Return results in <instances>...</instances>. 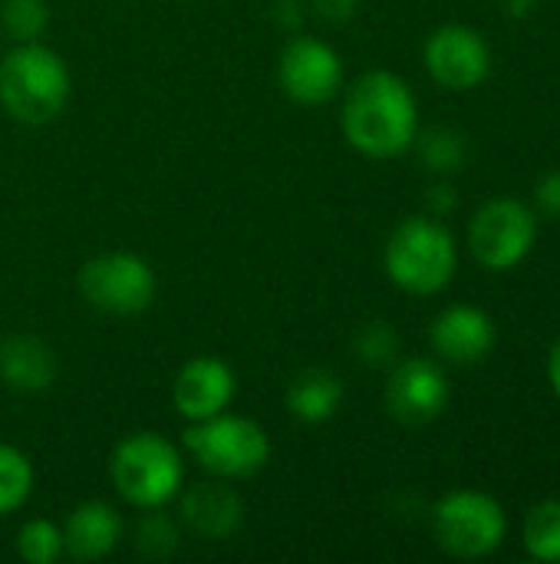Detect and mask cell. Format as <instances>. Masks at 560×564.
<instances>
[{
	"mask_svg": "<svg viewBox=\"0 0 560 564\" xmlns=\"http://www.w3.org/2000/svg\"><path fill=\"white\" fill-rule=\"evenodd\" d=\"M340 126L360 155L396 159L416 142L419 102L403 76L389 69H370L350 83Z\"/></svg>",
	"mask_w": 560,
	"mask_h": 564,
	"instance_id": "6da1fadb",
	"label": "cell"
},
{
	"mask_svg": "<svg viewBox=\"0 0 560 564\" xmlns=\"http://www.w3.org/2000/svg\"><path fill=\"white\" fill-rule=\"evenodd\" d=\"M69 69L50 46L13 43L0 59V109L23 126L53 122L69 102Z\"/></svg>",
	"mask_w": 560,
	"mask_h": 564,
	"instance_id": "7a4b0ae2",
	"label": "cell"
},
{
	"mask_svg": "<svg viewBox=\"0 0 560 564\" xmlns=\"http://www.w3.org/2000/svg\"><path fill=\"white\" fill-rule=\"evenodd\" d=\"M383 264L399 291L429 297L449 288L459 268V248L452 231L439 218L413 215L393 228L383 251Z\"/></svg>",
	"mask_w": 560,
	"mask_h": 564,
	"instance_id": "3957f363",
	"label": "cell"
},
{
	"mask_svg": "<svg viewBox=\"0 0 560 564\" xmlns=\"http://www.w3.org/2000/svg\"><path fill=\"white\" fill-rule=\"evenodd\" d=\"M116 492L135 509H165L185 489V459L165 436L142 430L125 436L109 463Z\"/></svg>",
	"mask_w": 560,
	"mask_h": 564,
	"instance_id": "277c9868",
	"label": "cell"
},
{
	"mask_svg": "<svg viewBox=\"0 0 560 564\" xmlns=\"http://www.w3.org/2000/svg\"><path fill=\"white\" fill-rule=\"evenodd\" d=\"M185 449L205 473L224 482L251 479L271 463V436L264 426L228 410L195 420L185 430Z\"/></svg>",
	"mask_w": 560,
	"mask_h": 564,
	"instance_id": "5b68a950",
	"label": "cell"
},
{
	"mask_svg": "<svg viewBox=\"0 0 560 564\" xmlns=\"http://www.w3.org/2000/svg\"><path fill=\"white\" fill-rule=\"evenodd\" d=\"M432 535L446 555L459 562H475L502 549L508 535V519L502 502L488 492L455 489L442 496L432 509Z\"/></svg>",
	"mask_w": 560,
	"mask_h": 564,
	"instance_id": "8992f818",
	"label": "cell"
},
{
	"mask_svg": "<svg viewBox=\"0 0 560 564\" xmlns=\"http://www.w3.org/2000/svg\"><path fill=\"white\" fill-rule=\"evenodd\" d=\"M158 278L132 251H106L79 268V294L89 307L112 317H132L152 307Z\"/></svg>",
	"mask_w": 560,
	"mask_h": 564,
	"instance_id": "52a82bcc",
	"label": "cell"
},
{
	"mask_svg": "<svg viewBox=\"0 0 560 564\" xmlns=\"http://www.w3.org/2000/svg\"><path fill=\"white\" fill-rule=\"evenodd\" d=\"M538 241V215L518 198H488L469 221V251L488 271L518 268Z\"/></svg>",
	"mask_w": 560,
	"mask_h": 564,
	"instance_id": "ba28073f",
	"label": "cell"
},
{
	"mask_svg": "<svg viewBox=\"0 0 560 564\" xmlns=\"http://www.w3.org/2000/svg\"><path fill=\"white\" fill-rule=\"evenodd\" d=\"M277 83L300 106L330 102L343 89V59L317 36H290L277 56Z\"/></svg>",
	"mask_w": 560,
	"mask_h": 564,
	"instance_id": "9c48e42d",
	"label": "cell"
},
{
	"mask_svg": "<svg viewBox=\"0 0 560 564\" xmlns=\"http://www.w3.org/2000/svg\"><path fill=\"white\" fill-rule=\"evenodd\" d=\"M422 56H426L429 76L442 89H452V93L475 89L492 73V50H488L485 36L465 23H446V26L432 30Z\"/></svg>",
	"mask_w": 560,
	"mask_h": 564,
	"instance_id": "30bf717a",
	"label": "cell"
},
{
	"mask_svg": "<svg viewBox=\"0 0 560 564\" xmlns=\"http://www.w3.org/2000/svg\"><path fill=\"white\" fill-rule=\"evenodd\" d=\"M449 377L429 357L399 360L386 380V410L406 426H426L449 406Z\"/></svg>",
	"mask_w": 560,
	"mask_h": 564,
	"instance_id": "8fae6325",
	"label": "cell"
},
{
	"mask_svg": "<svg viewBox=\"0 0 560 564\" xmlns=\"http://www.w3.org/2000/svg\"><path fill=\"white\" fill-rule=\"evenodd\" d=\"M238 390L234 370L218 360V357H191L178 373H175V387H172V400L175 410L185 420H208L221 410L231 406Z\"/></svg>",
	"mask_w": 560,
	"mask_h": 564,
	"instance_id": "7c38bea8",
	"label": "cell"
},
{
	"mask_svg": "<svg viewBox=\"0 0 560 564\" xmlns=\"http://www.w3.org/2000/svg\"><path fill=\"white\" fill-rule=\"evenodd\" d=\"M429 344L432 350L449 360V364H479L492 354L495 347V324L482 307L472 304H452L446 307L432 327H429Z\"/></svg>",
	"mask_w": 560,
	"mask_h": 564,
	"instance_id": "4fadbf2b",
	"label": "cell"
},
{
	"mask_svg": "<svg viewBox=\"0 0 560 564\" xmlns=\"http://www.w3.org/2000/svg\"><path fill=\"white\" fill-rule=\"evenodd\" d=\"M182 496V522L198 535V539H231L241 522H244V499L224 486V479L215 476V482H195Z\"/></svg>",
	"mask_w": 560,
	"mask_h": 564,
	"instance_id": "5bb4252c",
	"label": "cell"
},
{
	"mask_svg": "<svg viewBox=\"0 0 560 564\" xmlns=\"http://www.w3.org/2000/svg\"><path fill=\"white\" fill-rule=\"evenodd\" d=\"M63 542L73 562H102L122 542V519L109 502H83L69 512L63 525Z\"/></svg>",
	"mask_w": 560,
	"mask_h": 564,
	"instance_id": "9a60e30c",
	"label": "cell"
},
{
	"mask_svg": "<svg viewBox=\"0 0 560 564\" xmlns=\"http://www.w3.org/2000/svg\"><path fill=\"white\" fill-rule=\"evenodd\" d=\"M56 380V354L33 334H7L0 340V383L17 393H43Z\"/></svg>",
	"mask_w": 560,
	"mask_h": 564,
	"instance_id": "2e32d148",
	"label": "cell"
},
{
	"mask_svg": "<svg viewBox=\"0 0 560 564\" xmlns=\"http://www.w3.org/2000/svg\"><path fill=\"white\" fill-rule=\"evenodd\" d=\"M343 397H347L343 380L333 370L310 367V370H300L287 383L284 406H287L290 416H297L304 423H327V420H333L340 413Z\"/></svg>",
	"mask_w": 560,
	"mask_h": 564,
	"instance_id": "e0dca14e",
	"label": "cell"
},
{
	"mask_svg": "<svg viewBox=\"0 0 560 564\" xmlns=\"http://www.w3.org/2000/svg\"><path fill=\"white\" fill-rule=\"evenodd\" d=\"M416 152H419V162L436 172V175H452L465 165L469 159V145H465V135L449 129V126H432L426 132H416Z\"/></svg>",
	"mask_w": 560,
	"mask_h": 564,
	"instance_id": "ac0fdd59",
	"label": "cell"
},
{
	"mask_svg": "<svg viewBox=\"0 0 560 564\" xmlns=\"http://www.w3.org/2000/svg\"><path fill=\"white\" fill-rule=\"evenodd\" d=\"M525 552L535 562H560V499L531 506L525 519Z\"/></svg>",
	"mask_w": 560,
	"mask_h": 564,
	"instance_id": "d6986e66",
	"label": "cell"
},
{
	"mask_svg": "<svg viewBox=\"0 0 560 564\" xmlns=\"http://www.w3.org/2000/svg\"><path fill=\"white\" fill-rule=\"evenodd\" d=\"M33 463L17 449L0 443V519L17 512L33 492Z\"/></svg>",
	"mask_w": 560,
	"mask_h": 564,
	"instance_id": "ffe728a7",
	"label": "cell"
},
{
	"mask_svg": "<svg viewBox=\"0 0 560 564\" xmlns=\"http://www.w3.org/2000/svg\"><path fill=\"white\" fill-rule=\"evenodd\" d=\"M50 26L46 0H3L0 3V30L13 43H36Z\"/></svg>",
	"mask_w": 560,
	"mask_h": 564,
	"instance_id": "44dd1931",
	"label": "cell"
},
{
	"mask_svg": "<svg viewBox=\"0 0 560 564\" xmlns=\"http://www.w3.org/2000/svg\"><path fill=\"white\" fill-rule=\"evenodd\" d=\"M17 555L26 564H53L66 555L63 542V525L50 519H30L17 532Z\"/></svg>",
	"mask_w": 560,
	"mask_h": 564,
	"instance_id": "7402d4cb",
	"label": "cell"
},
{
	"mask_svg": "<svg viewBox=\"0 0 560 564\" xmlns=\"http://www.w3.org/2000/svg\"><path fill=\"white\" fill-rule=\"evenodd\" d=\"M178 525L172 516H165L162 509H142V519L135 522V549L142 558H168L178 549Z\"/></svg>",
	"mask_w": 560,
	"mask_h": 564,
	"instance_id": "603a6c76",
	"label": "cell"
},
{
	"mask_svg": "<svg viewBox=\"0 0 560 564\" xmlns=\"http://www.w3.org/2000/svg\"><path fill=\"white\" fill-rule=\"evenodd\" d=\"M353 350H356V360L366 367H389L399 357V334L393 330V324L373 321V324L360 327Z\"/></svg>",
	"mask_w": 560,
	"mask_h": 564,
	"instance_id": "cb8c5ba5",
	"label": "cell"
},
{
	"mask_svg": "<svg viewBox=\"0 0 560 564\" xmlns=\"http://www.w3.org/2000/svg\"><path fill=\"white\" fill-rule=\"evenodd\" d=\"M535 202L545 215L560 218V169L558 172H548L538 185H535Z\"/></svg>",
	"mask_w": 560,
	"mask_h": 564,
	"instance_id": "d4e9b609",
	"label": "cell"
},
{
	"mask_svg": "<svg viewBox=\"0 0 560 564\" xmlns=\"http://www.w3.org/2000/svg\"><path fill=\"white\" fill-rule=\"evenodd\" d=\"M310 10H317L330 23H347L360 10V0H310Z\"/></svg>",
	"mask_w": 560,
	"mask_h": 564,
	"instance_id": "484cf974",
	"label": "cell"
},
{
	"mask_svg": "<svg viewBox=\"0 0 560 564\" xmlns=\"http://www.w3.org/2000/svg\"><path fill=\"white\" fill-rule=\"evenodd\" d=\"M455 188L449 185V182H439V185H432L429 188V195H426V205H429V215L432 218H446L452 208H455Z\"/></svg>",
	"mask_w": 560,
	"mask_h": 564,
	"instance_id": "4316f807",
	"label": "cell"
},
{
	"mask_svg": "<svg viewBox=\"0 0 560 564\" xmlns=\"http://www.w3.org/2000/svg\"><path fill=\"white\" fill-rule=\"evenodd\" d=\"M274 20L287 30H294L304 20V3L300 0H277L274 3Z\"/></svg>",
	"mask_w": 560,
	"mask_h": 564,
	"instance_id": "83f0119b",
	"label": "cell"
},
{
	"mask_svg": "<svg viewBox=\"0 0 560 564\" xmlns=\"http://www.w3.org/2000/svg\"><path fill=\"white\" fill-rule=\"evenodd\" d=\"M548 380H551L554 393L560 397V340L551 347V354H548Z\"/></svg>",
	"mask_w": 560,
	"mask_h": 564,
	"instance_id": "f1b7e54d",
	"label": "cell"
}]
</instances>
